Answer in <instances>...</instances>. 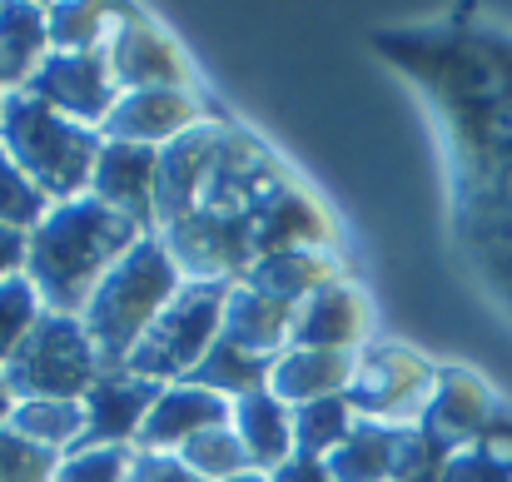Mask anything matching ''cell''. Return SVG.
<instances>
[{
	"mask_svg": "<svg viewBox=\"0 0 512 482\" xmlns=\"http://www.w3.org/2000/svg\"><path fill=\"white\" fill-rule=\"evenodd\" d=\"M433 383L438 373L403 353V348H358V368H353V383H348V403L358 413V423H393V428H408L423 418L428 398H433Z\"/></svg>",
	"mask_w": 512,
	"mask_h": 482,
	"instance_id": "6",
	"label": "cell"
},
{
	"mask_svg": "<svg viewBox=\"0 0 512 482\" xmlns=\"http://www.w3.org/2000/svg\"><path fill=\"white\" fill-rule=\"evenodd\" d=\"M100 145H105L100 130L65 120L60 110H50L45 100H35L25 90H15L0 110V150L40 184V194L50 204L90 194Z\"/></svg>",
	"mask_w": 512,
	"mask_h": 482,
	"instance_id": "3",
	"label": "cell"
},
{
	"mask_svg": "<svg viewBox=\"0 0 512 482\" xmlns=\"http://www.w3.org/2000/svg\"><path fill=\"white\" fill-rule=\"evenodd\" d=\"M244 279H249L254 289H264V294H274V299H284V304L299 309L314 289H324V284L339 279V274H334L329 249H284V254L254 259Z\"/></svg>",
	"mask_w": 512,
	"mask_h": 482,
	"instance_id": "22",
	"label": "cell"
},
{
	"mask_svg": "<svg viewBox=\"0 0 512 482\" xmlns=\"http://www.w3.org/2000/svg\"><path fill=\"white\" fill-rule=\"evenodd\" d=\"M289 348H329V353L368 348V304H363V294L343 279H329L324 289H314L294 309Z\"/></svg>",
	"mask_w": 512,
	"mask_h": 482,
	"instance_id": "14",
	"label": "cell"
},
{
	"mask_svg": "<svg viewBox=\"0 0 512 482\" xmlns=\"http://www.w3.org/2000/svg\"><path fill=\"white\" fill-rule=\"evenodd\" d=\"M224 299H229V284L184 279V289L174 294L160 323L145 333L125 373L150 378V383H184L204 363V353L224 338Z\"/></svg>",
	"mask_w": 512,
	"mask_h": 482,
	"instance_id": "4",
	"label": "cell"
},
{
	"mask_svg": "<svg viewBox=\"0 0 512 482\" xmlns=\"http://www.w3.org/2000/svg\"><path fill=\"white\" fill-rule=\"evenodd\" d=\"M229 428L239 433L249 468H259V473H274L279 463L294 458V408L284 398H274L269 388L229 403Z\"/></svg>",
	"mask_w": 512,
	"mask_h": 482,
	"instance_id": "18",
	"label": "cell"
},
{
	"mask_svg": "<svg viewBox=\"0 0 512 482\" xmlns=\"http://www.w3.org/2000/svg\"><path fill=\"white\" fill-rule=\"evenodd\" d=\"M269 373H274V358L249 353V348H239V343L219 338V343L204 353V363L189 373V383H199V388L219 393L224 403H239V398H249V393L269 388Z\"/></svg>",
	"mask_w": 512,
	"mask_h": 482,
	"instance_id": "23",
	"label": "cell"
},
{
	"mask_svg": "<svg viewBox=\"0 0 512 482\" xmlns=\"http://www.w3.org/2000/svg\"><path fill=\"white\" fill-rule=\"evenodd\" d=\"M125 482H204L179 453H160V448H135L130 453V473Z\"/></svg>",
	"mask_w": 512,
	"mask_h": 482,
	"instance_id": "33",
	"label": "cell"
},
{
	"mask_svg": "<svg viewBox=\"0 0 512 482\" xmlns=\"http://www.w3.org/2000/svg\"><path fill=\"white\" fill-rule=\"evenodd\" d=\"M358 428V413L348 398H319V403H304L294 408V453H309V458H329L343 438Z\"/></svg>",
	"mask_w": 512,
	"mask_h": 482,
	"instance_id": "26",
	"label": "cell"
},
{
	"mask_svg": "<svg viewBox=\"0 0 512 482\" xmlns=\"http://www.w3.org/2000/svg\"><path fill=\"white\" fill-rule=\"evenodd\" d=\"M179 458H184L204 482H229L234 473L249 468V453H244V443H239V433H234L229 423H219V428L199 433L194 443H184Z\"/></svg>",
	"mask_w": 512,
	"mask_h": 482,
	"instance_id": "28",
	"label": "cell"
},
{
	"mask_svg": "<svg viewBox=\"0 0 512 482\" xmlns=\"http://www.w3.org/2000/svg\"><path fill=\"white\" fill-rule=\"evenodd\" d=\"M269 482H339L334 478V468H329V458H309V453H294L289 463H279Z\"/></svg>",
	"mask_w": 512,
	"mask_h": 482,
	"instance_id": "34",
	"label": "cell"
},
{
	"mask_svg": "<svg viewBox=\"0 0 512 482\" xmlns=\"http://www.w3.org/2000/svg\"><path fill=\"white\" fill-rule=\"evenodd\" d=\"M358 353H329V348H284L274 358L269 373V393L284 398L289 408L319 403V398H339L353 383Z\"/></svg>",
	"mask_w": 512,
	"mask_h": 482,
	"instance_id": "16",
	"label": "cell"
},
{
	"mask_svg": "<svg viewBox=\"0 0 512 482\" xmlns=\"http://www.w3.org/2000/svg\"><path fill=\"white\" fill-rule=\"evenodd\" d=\"M249 229H254V259L284 254V249H324V244H329V219H324V209H319L294 179H274V184L254 199Z\"/></svg>",
	"mask_w": 512,
	"mask_h": 482,
	"instance_id": "13",
	"label": "cell"
},
{
	"mask_svg": "<svg viewBox=\"0 0 512 482\" xmlns=\"http://www.w3.org/2000/svg\"><path fill=\"white\" fill-rule=\"evenodd\" d=\"M483 423H488V393H483V383H478L473 373H458V368L438 373L433 398H428L418 428L453 453V448H458L463 438H473Z\"/></svg>",
	"mask_w": 512,
	"mask_h": 482,
	"instance_id": "19",
	"label": "cell"
},
{
	"mask_svg": "<svg viewBox=\"0 0 512 482\" xmlns=\"http://www.w3.org/2000/svg\"><path fill=\"white\" fill-rule=\"evenodd\" d=\"M229 423V403L199 383H160V398L150 408V423L140 433V448H160V453H179L184 443H194L199 433Z\"/></svg>",
	"mask_w": 512,
	"mask_h": 482,
	"instance_id": "15",
	"label": "cell"
},
{
	"mask_svg": "<svg viewBox=\"0 0 512 482\" xmlns=\"http://www.w3.org/2000/svg\"><path fill=\"white\" fill-rule=\"evenodd\" d=\"M289 328H294V304L254 289L249 279L229 284V299H224V338L229 343L264 353V358H279L289 348Z\"/></svg>",
	"mask_w": 512,
	"mask_h": 482,
	"instance_id": "17",
	"label": "cell"
},
{
	"mask_svg": "<svg viewBox=\"0 0 512 482\" xmlns=\"http://www.w3.org/2000/svg\"><path fill=\"white\" fill-rule=\"evenodd\" d=\"M25 95L45 100L50 110H60L65 120L75 125H90L100 130L120 100V85L110 75V60L105 50H85V55H60L50 50V60L35 70V80L25 85Z\"/></svg>",
	"mask_w": 512,
	"mask_h": 482,
	"instance_id": "7",
	"label": "cell"
},
{
	"mask_svg": "<svg viewBox=\"0 0 512 482\" xmlns=\"http://www.w3.org/2000/svg\"><path fill=\"white\" fill-rule=\"evenodd\" d=\"M55 453L25 443L15 428H0V482H50L55 478Z\"/></svg>",
	"mask_w": 512,
	"mask_h": 482,
	"instance_id": "31",
	"label": "cell"
},
{
	"mask_svg": "<svg viewBox=\"0 0 512 482\" xmlns=\"http://www.w3.org/2000/svg\"><path fill=\"white\" fill-rule=\"evenodd\" d=\"M115 20H120V10L115 5H95V0H55V5H45V35H50V50H60V55L105 50Z\"/></svg>",
	"mask_w": 512,
	"mask_h": 482,
	"instance_id": "25",
	"label": "cell"
},
{
	"mask_svg": "<svg viewBox=\"0 0 512 482\" xmlns=\"http://www.w3.org/2000/svg\"><path fill=\"white\" fill-rule=\"evenodd\" d=\"M45 214H50V199L40 194V184L0 150V229L30 234Z\"/></svg>",
	"mask_w": 512,
	"mask_h": 482,
	"instance_id": "27",
	"label": "cell"
},
{
	"mask_svg": "<svg viewBox=\"0 0 512 482\" xmlns=\"http://www.w3.org/2000/svg\"><path fill=\"white\" fill-rule=\"evenodd\" d=\"M45 60H50L45 5L5 0V5H0V85H5L10 95L25 90Z\"/></svg>",
	"mask_w": 512,
	"mask_h": 482,
	"instance_id": "21",
	"label": "cell"
},
{
	"mask_svg": "<svg viewBox=\"0 0 512 482\" xmlns=\"http://www.w3.org/2000/svg\"><path fill=\"white\" fill-rule=\"evenodd\" d=\"M184 289V274L165 249L160 234H145L110 274L105 284L90 294V304L80 309V323L105 363V373H125L135 348L145 343V333L160 323V314L174 304V294Z\"/></svg>",
	"mask_w": 512,
	"mask_h": 482,
	"instance_id": "2",
	"label": "cell"
},
{
	"mask_svg": "<svg viewBox=\"0 0 512 482\" xmlns=\"http://www.w3.org/2000/svg\"><path fill=\"white\" fill-rule=\"evenodd\" d=\"M145 239L140 224L80 194L50 204V214L25 234V279L50 314H80L105 274Z\"/></svg>",
	"mask_w": 512,
	"mask_h": 482,
	"instance_id": "1",
	"label": "cell"
},
{
	"mask_svg": "<svg viewBox=\"0 0 512 482\" xmlns=\"http://www.w3.org/2000/svg\"><path fill=\"white\" fill-rule=\"evenodd\" d=\"M155 184H160V150L125 145V140L100 145L95 174H90V199L125 214L145 234H155Z\"/></svg>",
	"mask_w": 512,
	"mask_h": 482,
	"instance_id": "12",
	"label": "cell"
},
{
	"mask_svg": "<svg viewBox=\"0 0 512 482\" xmlns=\"http://www.w3.org/2000/svg\"><path fill=\"white\" fill-rule=\"evenodd\" d=\"M20 274H25V234L0 229V284L5 279H20Z\"/></svg>",
	"mask_w": 512,
	"mask_h": 482,
	"instance_id": "35",
	"label": "cell"
},
{
	"mask_svg": "<svg viewBox=\"0 0 512 482\" xmlns=\"http://www.w3.org/2000/svg\"><path fill=\"white\" fill-rule=\"evenodd\" d=\"M45 319V304L35 294V284L20 274V279H5L0 284V373L5 363L20 353V343L30 338V328Z\"/></svg>",
	"mask_w": 512,
	"mask_h": 482,
	"instance_id": "29",
	"label": "cell"
},
{
	"mask_svg": "<svg viewBox=\"0 0 512 482\" xmlns=\"http://www.w3.org/2000/svg\"><path fill=\"white\" fill-rule=\"evenodd\" d=\"M229 482H269V473H259V468H244V473H234Z\"/></svg>",
	"mask_w": 512,
	"mask_h": 482,
	"instance_id": "37",
	"label": "cell"
},
{
	"mask_svg": "<svg viewBox=\"0 0 512 482\" xmlns=\"http://www.w3.org/2000/svg\"><path fill=\"white\" fill-rule=\"evenodd\" d=\"M105 60H110L120 95H130V90H184L189 85V65H184L179 45L150 15H135V10H120L110 45H105Z\"/></svg>",
	"mask_w": 512,
	"mask_h": 482,
	"instance_id": "8",
	"label": "cell"
},
{
	"mask_svg": "<svg viewBox=\"0 0 512 482\" xmlns=\"http://www.w3.org/2000/svg\"><path fill=\"white\" fill-rule=\"evenodd\" d=\"M209 115H204V100L194 85L184 90H130L115 100L110 120L100 125L105 140H125V145H145V150H165L179 135L199 130Z\"/></svg>",
	"mask_w": 512,
	"mask_h": 482,
	"instance_id": "10",
	"label": "cell"
},
{
	"mask_svg": "<svg viewBox=\"0 0 512 482\" xmlns=\"http://www.w3.org/2000/svg\"><path fill=\"white\" fill-rule=\"evenodd\" d=\"M10 428H15L25 443H35V448L65 458V453H75V448L85 443V408L70 403V398H20Z\"/></svg>",
	"mask_w": 512,
	"mask_h": 482,
	"instance_id": "24",
	"label": "cell"
},
{
	"mask_svg": "<svg viewBox=\"0 0 512 482\" xmlns=\"http://www.w3.org/2000/svg\"><path fill=\"white\" fill-rule=\"evenodd\" d=\"M408 428L393 423H358L339 448L329 453V468L339 482H398L403 473V448H408Z\"/></svg>",
	"mask_w": 512,
	"mask_h": 482,
	"instance_id": "20",
	"label": "cell"
},
{
	"mask_svg": "<svg viewBox=\"0 0 512 482\" xmlns=\"http://www.w3.org/2000/svg\"><path fill=\"white\" fill-rule=\"evenodd\" d=\"M5 100H10V90H5V85H0V110H5Z\"/></svg>",
	"mask_w": 512,
	"mask_h": 482,
	"instance_id": "38",
	"label": "cell"
},
{
	"mask_svg": "<svg viewBox=\"0 0 512 482\" xmlns=\"http://www.w3.org/2000/svg\"><path fill=\"white\" fill-rule=\"evenodd\" d=\"M438 482H512V478H508V463L493 458L488 448H453Z\"/></svg>",
	"mask_w": 512,
	"mask_h": 482,
	"instance_id": "32",
	"label": "cell"
},
{
	"mask_svg": "<svg viewBox=\"0 0 512 482\" xmlns=\"http://www.w3.org/2000/svg\"><path fill=\"white\" fill-rule=\"evenodd\" d=\"M135 448H75L55 463L50 482H125Z\"/></svg>",
	"mask_w": 512,
	"mask_h": 482,
	"instance_id": "30",
	"label": "cell"
},
{
	"mask_svg": "<svg viewBox=\"0 0 512 482\" xmlns=\"http://www.w3.org/2000/svg\"><path fill=\"white\" fill-rule=\"evenodd\" d=\"M224 135L229 125H214L204 120L199 130L179 135L174 145L160 150V184H155V234L179 224L184 214L199 209L209 179H214V164H219V150H224Z\"/></svg>",
	"mask_w": 512,
	"mask_h": 482,
	"instance_id": "9",
	"label": "cell"
},
{
	"mask_svg": "<svg viewBox=\"0 0 512 482\" xmlns=\"http://www.w3.org/2000/svg\"><path fill=\"white\" fill-rule=\"evenodd\" d=\"M160 383L135 373H100L95 388L80 398L85 408V443L80 448H140Z\"/></svg>",
	"mask_w": 512,
	"mask_h": 482,
	"instance_id": "11",
	"label": "cell"
},
{
	"mask_svg": "<svg viewBox=\"0 0 512 482\" xmlns=\"http://www.w3.org/2000/svg\"><path fill=\"white\" fill-rule=\"evenodd\" d=\"M15 403H20V398H15V388H10V378L0 373V428H10V418H15Z\"/></svg>",
	"mask_w": 512,
	"mask_h": 482,
	"instance_id": "36",
	"label": "cell"
},
{
	"mask_svg": "<svg viewBox=\"0 0 512 482\" xmlns=\"http://www.w3.org/2000/svg\"><path fill=\"white\" fill-rule=\"evenodd\" d=\"M100 373H105V363H100L80 314H50V309L30 328L20 353L5 363L15 398H70V403H80L95 388Z\"/></svg>",
	"mask_w": 512,
	"mask_h": 482,
	"instance_id": "5",
	"label": "cell"
}]
</instances>
